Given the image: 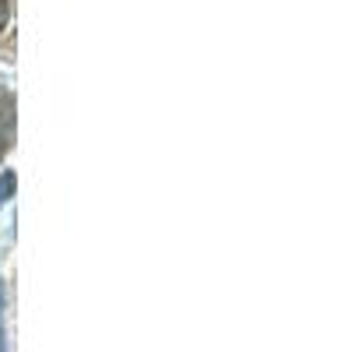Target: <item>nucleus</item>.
<instances>
[{
	"mask_svg": "<svg viewBox=\"0 0 352 352\" xmlns=\"http://www.w3.org/2000/svg\"><path fill=\"white\" fill-rule=\"evenodd\" d=\"M0 352H8V331H4V285H0Z\"/></svg>",
	"mask_w": 352,
	"mask_h": 352,
	"instance_id": "nucleus-2",
	"label": "nucleus"
},
{
	"mask_svg": "<svg viewBox=\"0 0 352 352\" xmlns=\"http://www.w3.org/2000/svg\"><path fill=\"white\" fill-rule=\"evenodd\" d=\"M0 155H4V141H0Z\"/></svg>",
	"mask_w": 352,
	"mask_h": 352,
	"instance_id": "nucleus-4",
	"label": "nucleus"
},
{
	"mask_svg": "<svg viewBox=\"0 0 352 352\" xmlns=\"http://www.w3.org/2000/svg\"><path fill=\"white\" fill-rule=\"evenodd\" d=\"M8 14H11V4H8V0H0V28L8 25Z\"/></svg>",
	"mask_w": 352,
	"mask_h": 352,
	"instance_id": "nucleus-3",
	"label": "nucleus"
},
{
	"mask_svg": "<svg viewBox=\"0 0 352 352\" xmlns=\"http://www.w3.org/2000/svg\"><path fill=\"white\" fill-rule=\"evenodd\" d=\"M14 197V173H0V208Z\"/></svg>",
	"mask_w": 352,
	"mask_h": 352,
	"instance_id": "nucleus-1",
	"label": "nucleus"
}]
</instances>
